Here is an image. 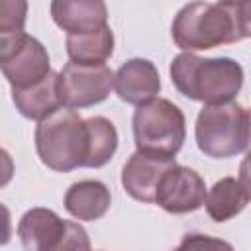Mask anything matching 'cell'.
I'll return each mask as SVG.
<instances>
[{
    "mask_svg": "<svg viewBox=\"0 0 251 251\" xmlns=\"http://www.w3.org/2000/svg\"><path fill=\"white\" fill-rule=\"evenodd\" d=\"M206 212L214 222H227L249 204V184L245 175V165L241 171V178L226 176L218 180L210 192L206 194Z\"/></svg>",
    "mask_w": 251,
    "mask_h": 251,
    "instance_id": "cell-14",
    "label": "cell"
},
{
    "mask_svg": "<svg viewBox=\"0 0 251 251\" xmlns=\"http://www.w3.org/2000/svg\"><path fill=\"white\" fill-rule=\"evenodd\" d=\"M114 88V73L106 65L67 63L59 73L61 102L69 108H86L108 98Z\"/></svg>",
    "mask_w": 251,
    "mask_h": 251,
    "instance_id": "cell-7",
    "label": "cell"
},
{
    "mask_svg": "<svg viewBox=\"0 0 251 251\" xmlns=\"http://www.w3.org/2000/svg\"><path fill=\"white\" fill-rule=\"evenodd\" d=\"M12 100L22 116L37 122L45 120L63 106L59 94V73L49 71L43 80L27 88H12Z\"/></svg>",
    "mask_w": 251,
    "mask_h": 251,
    "instance_id": "cell-13",
    "label": "cell"
},
{
    "mask_svg": "<svg viewBox=\"0 0 251 251\" xmlns=\"http://www.w3.org/2000/svg\"><path fill=\"white\" fill-rule=\"evenodd\" d=\"M86 124L75 110L59 108L35 127V149L41 163L53 171L69 173L84 167L86 159Z\"/></svg>",
    "mask_w": 251,
    "mask_h": 251,
    "instance_id": "cell-3",
    "label": "cell"
},
{
    "mask_svg": "<svg viewBox=\"0 0 251 251\" xmlns=\"http://www.w3.org/2000/svg\"><path fill=\"white\" fill-rule=\"evenodd\" d=\"M14 176V161L6 149L0 147V188L6 186Z\"/></svg>",
    "mask_w": 251,
    "mask_h": 251,
    "instance_id": "cell-20",
    "label": "cell"
},
{
    "mask_svg": "<svg viewBox=\"0 0 251 251\" xmlns=\"http://www.w3.org/2000/svg\"><path fill=\"white\" fill-rule=\"evenodd\" d=\"M186 135V122L176 104L167 98H155L137 106L133 114V137L137 151L175 157Z\"/></svg>",
    "mask_w": 251,
    "mask_h": 251,
    "instance_id": "cell-5",
    "label": "cell"
},
{
    "mask_svg": "<svg viewBox=\"0 0 251 251\" xmlns=\"http://www.w3.org/2000/svg\"><path fill=\"white\" fill-rule=\"evenodd\" d=\"M0 71L4 73L12 88H27L49 75V55L35 37L27 35L22 47L12 57L0 63Z\"/></svg>",
    "mask_w": 251,
    "mask_h": 251,
    "instance_id": "cell-11",
    "label": "cell"
},
{
    "mask_svg": "<svg viewBox=\"0 0 251 251\" xmlns=\"http://www.w3.org/2000/svg\"><path fill=\"white\" fill-rule=\"evenodd\" d=\"M198 149L214 159L239 155L249 145V112L235 100L204 106L196 118Z\"/></svg>",
    "mask_w": 251,
    "mask_h": 251,
    "instance_id": "cell-4",
    "label": "cell"
},
{
    "mask_svg": "<svg viewBox=\"0 0 251 251\" xmlns=\"http://www.w3.org/2000/svg\"><path fill=\"white\" fill-rule=\"evenodd\" d=\"M84 124H86V135H88L84 167H90V169L104 167L116 153L118 131L114 124L102 116L88 118L84 120Z\"/></svg>",
    "mask_w": 251,
    "mask_h": 251,
    "instance_id": "cell-17",
    "label": "cell"
},
{
    "mask_svg": "<svg viewBox=\"0 0 251 251\" xmlns=\"http://www.w3.org/2000/svg\"><path fill=\"white\" fill-rule=\"evenodd\" d=\"M173 41L190 51L235 43L251 35V2H192L173 22Z\"/></svg>",
    "mask_w": 251,
    "mask_h": 251,
    "instance_id": "cell-1",
    "label": "cell"
},
{
    "mask_svg": "<svg viewBox=\"0 0 251 251\" xmlns=\"http://www.w3.org/2000/svg\"><path fill=\"white\" fill-rule=\"evenodd\" d=\"M175 165V157L135 151L122 169V186L131 198L139 202H153L163 176Z\"/></svg>",
    "mask_w": 251,
    "mask_h": 251,
    "instance_id": "cell-9",
    "label": "cell"
},
{
    "mask_svg": "<svg viewBox=\"0 0 251 251\" xmlns=\"http://www.w3.org/2000/svg\"><path fill=\"white\" fill-rule=\"evenodd\" d=\"M114 88L120 100L133 106H143L155 100L161 90L157 67L147 59H129L114 75Z\"/></svg>",
    "mask_w": 251,
    "mask_h": 251,
    "instance_id": "cell-10",
    "label": "cell"
},
{
    "mask_svg": "<svg viewBox=\"0 0 251 251\" xmlns=\"http://www.w3.org/2000/svg\"><path fill=\"white\" fill-rule=\"evenodd\" d=\"M18 235L25 251H90L86 229L47 208L27 210L20 220Z\"/></svg>",
    "mask_w": 251,
    "mask_h": 251,
    "instance_id": "cell-6",
    "label": "cell"
},
{
    "mask_svg": "<svg viewBox=\"0 0 251 251\" xmlns=\"http://www.w3.org/2000/svg\"><path fill=\"white\" fill-rule=\"evenodd\" d=\"M51 16L67 33H86L108 25V10L100 0H55L51 2Z\"/></svg>",
    "mask_w": 251,
    "mask_h": 251,
    "instance_id": "cell-12",
    "label": "cell"
},
{
    "mask_svg": "<svg viewBox=\"0 0 251 251\" xmlns=\"http://www.w3.org/2000/svg\"><path fill=\"white\" fill-rule=\"evenodd\" d=\"M206 200L204 178L182 165H175L161 180L155 200L169 214H186L198 210Z\"/></svg>",
    "mask_w": 251,
    "mask_h": 251,
    "instance_id": "cell-8",
    "label": "cell"
},
{
    "mask_svg": "<svg viewBox=\"0 0 251 251\" xmlns=\"http://www.w3.org/2000/svg\"><path fill=\"white\" fill-rule=\"evenodd\" d=\"M173 251H233V247L218 237L202 235V233H188Z\"/></svg>",
    "mask_w": 251,
    "mask_h": 251,
    "instance_id": "cell-19",
    "label": "cell"
},
{
    "mask_svg": "<svg viewBox=\"0 0 251 251\" xmlns=\"http://www.w3.org/2000/svg\"><path fill=\"white\" fill-rule=\"evenodd\" d=\"M112 204L110 190L100 180H80L75 182L65 194L67 212L82 222L100 220Z\"/></svg>",
    "mask_w": 251,
    "mask_h": 251,
    "instance_id": "cell-15",
    "label": "cell"
},
{
    "mask_svg": "<svg viewBox=\"0 0 251 251\" xmlns=\"http://www.w3.org/2000/svg\"><path fill=\"white\" fill-rule=\"evenodd\" d=\"M114 51V33L108 25L86 31V33H69L67 35V55L71 63L76 65H104Z\"/></svg>",
    "mask_w": 251,
    "mask_h": 251,
    "instance_id": "cell-16",
    "label": "cell"
},
{
    "mask_svg": "<svg viewBox=\"0 0 251 251\" xmlns=\"http://www.w3.org/2000/svg\"><path fill=\"white\" fill-rule=\"evenodd\" d=\"M12 237V216L10 210L0 202V245H6Z\"/></svg>",
    "mask_w": 251,
    "mask_h": 251,
    "instance_id": "cell-21",
    "label": "cell"
},
{
    "mask_svg": "<svg viewBox=\"0 0 251 251\" xmlns=\"http://www.w3.org/2000/svg\"><path fill=\"white\" fill-rule=\"evenodd\" d=\"M171 78L180 94L210 106L235 98L243 84V69L227 57L202 59L194 53H180L171 63Z\"/></svg>",
    "mask_w": 251,
    "mask_h": 251,
    "instance_id": "cell-2",
    "label": "cell"
},
{
    "mask_svg": "<svg viewBox=\"0 0 251 251\" xmlns=\"http://www.w3.org/2000/svg\"><path fill=\"white\" fill-rule=\"evenodd\" d=\"M27 2L0 0V33H22L25 25Z\"/></svg>",
    "mask_w": 251,
    "mask_h": 251,
    "instance_id": "cell-18",
    "label": "cell"
}]
</instances>
